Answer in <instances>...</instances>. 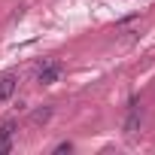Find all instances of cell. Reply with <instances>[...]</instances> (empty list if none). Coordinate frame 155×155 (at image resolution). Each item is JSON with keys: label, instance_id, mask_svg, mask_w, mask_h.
<instances>
[{"label": "cell", "instance_id": "6da1fadb", "mask_svg": "<svg viewBox=\"0 0 155 155\" xmlns=\"http://www.w3.org/2000/svg\"><path fill=\"white\" fill-rule=\"evenodd\" d=\"M64 76V64L61 61H55V58H43L40 64H37V85H55L58 79Z\"/></svg>", "mask_w": 155, "mask_h": 155}, {"label": "cell", "instance_id": "3957f363", "mask_svg": "<svg viewBox=\"0 0 155 155\" xmlns=\"http://www.w3.org/2000/svg\"><path fill=\"white\" fill-rule=\"evenodd\" d=\"M18 91V73H3L0 76V104H6Z\"/></svg>", "mask_w": 155, "mask_h": 155}, {"label": "cell", "instance_id": "7a4b0ae2", "mask_svg": "<svg viewBox=\"0 0 155 155\" xmlns=\"http://www.w3.org/2000/svg\"><path fill=\"white\" fill-rule=\"evenodd\" d=\"M140 122H143V113H140V97L134 94V97L128 101V116H125V125H122L125 137H134V134L140 131Z\"/></svg>", "mask_w": 155, "mask_h": 155}, {"label": "cell", "instance_id": "8992f818", "mask_svg": "<svg viewBox=\"0 0 155 155\" xmlns=\"http://www.w3.org/2000/svg\"><path fill=\"white\" fill-rule=\"evenodd\" d=\"M70 149H73L70 143H58V146H55V152H70Z\"/></svg>", "mask_w": 155, "mask_h": 155}, {"label": "cell", "instance_id": "5b68a950", "mask_svg": "<svg viewBox=\"0 0 155 155\" xmlns=\"http://www.w3.org/2000/svg\"><path fill=\"white\" fill-rule=\"evenodd\" d=\"M52 113H55L52 107H43V110H34V113H31V122H34V125L40 128V125H46V122L52 119Z\"/></svg>", "mask_w": 155, "mask_h": 155}, {"label": "cell", "instance_id": "277c9868", "mask_svg": "<svg viewBox=\"0 0 155 155\" xmlns=\"http://www.w3.org/2000/svg\"><path fill=\"white\" fill-rule=\"evenodd\" d=\"M18 131V122L6 119V122H0V152H9L12 149V137Z\"/></svg>", "mask_w": 155, "mask_h": 155}]
</instances>
